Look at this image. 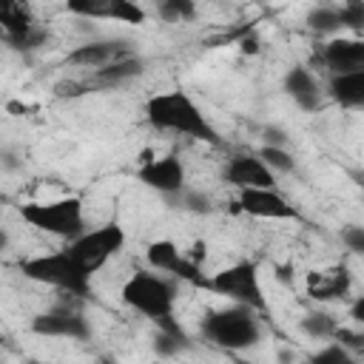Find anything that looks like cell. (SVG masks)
I'll return each mask as SVG.
<instances>
[{
    "instance_id": "cell-1",
    "label": "cell",
    "mask_w": 364,
    "mask_h": 364,
    "mask_svg": "<svg viewBox=\"0 0 364 364\" xmlns=\"http://www.w3.org/2000/svg\"><path fill=\"white\" fill-rule=\"evenodd\" d=\"M145 117L156 131H171V134H182V136H191V139H202V142L219 145L216 128L208 122L202 108L185 91L154 94L145 102Z\"/></svg>"
},
{
    "instance_id": "cell-2",
    "label": "cell",
    "mask_w": 364,
    "mask_h": 364,
    "mask_svg": "<svg viewBox=\"0 0 364 364\" xmlns=\"http://www.w3.org/2000/svg\"><path fill=\"white\" fill-rule=\"evenodd\" d=\"M122 301L134 307L136 313L148 316L162 333L188 338L182 327L173 318V301H176V287L171 279L156 276V273H134L122 284Z\"/></svg>"
},
{
    "instance_id": "cell-3",
    "label": "cell",
    "mask_w": 364,
    "mask_h": 364,
    "mask_svg": "<svg viewBox=\"0 0 364 364\" xmlns=\"http://www.w3.org/2000/svg\"><path fill=\"white\" fill-rule=\"evenodd\" d=\"M202 338L222 347V350H250L262 341V324L256 318V310L245 304H230L222 310H213L202 321Z\"/></svg>"
},
{
    "instance_id": "cell-4",
    "label": "cell",
    "mask_w": 364,
    "mask_h": 364,
    "mask_svg": "<svg viewBox=\"0 0 364 364\" xmlns=\"http://www.w3.org/2000/svg\"><path fill=\"white\" fill-rule=\"evenodd\" d=\"M20 216L31 228L60 236V239H68V242H74L85 233L82 202L77 196H63V199H51V202H26L20 208Z\"/></svg>"
},
{
    "instance_id": "cell-5",
    "label": "cell",
    "mask_w": 364,
    "mask_h": 364,
    "mask_svg": "<svg viewBox=\"0 0 364 364\" xmlns=\"http://www.w3.org/2000/svg\"><path fill=\"white\" fill-rule=\"evenodd\" d=\"M20 273H23L26 279H31V282L68 290L71 296H85V293H88V282H91V276L71 259L68 250H60V253H40V256L23 259V262H20Z\"/></svg>"
},
{
    "instance_id": "cell-6",
    "label": "cell",
    "mask_w": 364,
    "mask_h": 364,
    "mask_svg": "<svg viewBox=\"0 0 364 364\" xmlns=\"http://www.w3.org/2000/svg\"><path fill=\"white\" fill-rule=\"evenodd\" d=\"M205 290H213L216 296H225L233 304H245L250 310H262V313L267 310L264 290H262V282H259L253 262H236L230 267H222L219 273H213L208 279Z\"/></svg>"
},
{
    "instance_id": "cell-7",
    "label": "cell",
    "mask_w": 364,
    "mask_h": 364,
    "mask_svg": "<svg viewBox=\"0 0 364 364\" xmlns=\"http://www.w3.org/2000/svg\"><path fill=\"white\" fill-rule=\"evenodd\" d=\"M125 245V230L117 225V222H108L102 228H94V230H85L80 239L68 242V253L71 259L91 276L97 273L111 256H117Z\"/></svg>"
},
{
    "instance_id": "cell-8",
    "label": "cell",
    "mask_w": 364,
    "mask_h": 364,
    "mask_svg": "<svg viewBox=\"0 0 364 364\" xmlns=\"http://www.w3.org/2000/svg\"><path fill=\"white\" fill-rule=\"evenodd\" d=\"M139 182H145L151 191H159L165 196H176L185 191V168L182 159L176 154L168 156H151V151L142 154L139 159V171H136Z\"/></svg>"
},
{
    "instance_id": "cell-9",
    "label": "cell",
    "mask_w": 364,
    "mask_h": 364,
    "mask_svg": "<svg viewBox=\"0 0 364 364\" xmlns=\"http://www.w3.org/2000/svg\"><path fill=\"white\" fill-rule=\"evenodd\" d=\"M236 210L259 219H299V210L276 188H247L239 191Z\"/></svg>"
},
{
    "instance_id": "cell-10",
    "label": "cell",
    "mask_w": 364,
    "mask_h": 364,
    "mask_svg": "<svg viewBox=\"0 0 364 364\" xmlns=\"http://www.w3.org/2000/svg\"><path fill=\"white\" fill-rule=\"evenodd\" d=\"M31 330L37 336H51V338H88V321L82 313L71 307H54L48 313H40L31 318Z\"/></svg>"
},
{
    "instance_id": "cell-11",
    "label": "cell",
    "mask_w": 364,
    "mask_h": 364,
    "mask_svg": "<svg viewBox=\"0 0 364 364\" xmlns=\"http://www.w3.org/2000/svg\"><path fill=\"white\" fill-rule=\"evenodd\" d=\"M321 63L333 77L364 74V40L336 37L321 48Z\"/></svg>"
},
{
    "instance_id": "cell-12",
    "label": "cell",
    "mask_w": 364,
    "mask_h": 364,
    "mask_svg": "<svg viewBox=\"0 0 364 364\" xmlns=\"http://www.w3.org/2000/svg\"><path fill=\"white\" fill-rule=\"evenodd\" d=\"M225 179L239 188V191H247V188H273L276 185V176L273 171L259 159V154H233L225 165Z\"/></svg>"
},
{
    "instance_id": "cell-13",
    "label": "cell",
    "mask_w": 364,
    "mask_h": 364,
    "mask_svg": "<svg viewBox=\"0 0 364 364\" xmlns=\"http://www.w3.org/2000/svg\"><path fill=\"white\" fill-rule=\"evenodd\" d=\"M122 57H131L128 43L122 40H94V43H82L74 51H68V63L71 65H82V68H105Z\"/></svg>"
},
{
    "instance_id": "cell-14",
    "label": "cell",
    "mask_w": 364,
    "mask_h": 364,
    "mask_svg": "<svg viewBox=\"0 0 364 364\" xmlns=\"http://www.w3.org/2000/svg\"><path fill=\"white\" fill-rule=\"evenodd\" d=\"M350 293V270L344 264H333L324 270L307 273V296L316 301H333L344 299Z\"/></svg>"
},
{
    "instance_id": "cell-15",
    "label": "cell",
    "mask_w": 364,
    "mask_h": 364,
    "mask_svg": "<svg viewBox=\"0 0 364 364\" xmlns=\"http://www.w3.org/2000/svg\"><path fill=\"white\" fill-rule=\"evenodd\" d=\"M284 91L301 111H318V105H321V88H318L316 77L301 65H293L284 74Z\"/></svg>"
},
{
    "instance_id": "cell-16",
    "label": "cell",
    "mask_w": 364,
    "mask_h": 364,
    "mask_svg": "<svg viewBox=\"0 0 364 364\" xmlns=\"http://www.w3.org/2000/svg\"><path fill=\"white\" fill-rule=\"evenodd\" d=\"M330 97L344 108H361L364 111V74L330 77Z\"/></svg>"
},
{
    "instance_id": "cell-17",
    "label": "cell",
    "mask_w": 364,
    "mask_h": 364,
    "mask_svg": "<svg viewBox=\"0 0 364 364\" xmlns=\"http://www.w3.org/2000/svg\"><path fill=\"white\" fill-rule=\"evenodd\" d=\"M0 28H3L6 40H14V37L28 34L34 28L31 9L26 3H3L0 6Z\"/></svg>"
},
{
    "instance_id": "cell-18",
    "label": "cell",
    "mask_w": 364,
    "mask_h": 364,
    "mask_svg": "<svg viewBox=\"0 0 364 364\" xmlns=\"http://www.w3.org/2000/svg\"><path fill=\"white\" fill-rule=\"evenodd\" d=\"M182 250L171 242V239H156V242H151L148 247H145V259H148V264L154 267V270H159V273H171L173 276V270H176V264L182 262Z\"/></svg>"
},
{
    "instance_id": "cell-19",
    "label": "cell",
    "mask_w": 364,
    "mask_h": 364,
    "mask_svg": "<svg viewBox=\"0 0 364 364\" xmlns=\"http://www.w3.org/2000/svg\"><path fill=\"white\" fill-rule=\"evenodd\" d=\"M142 68H145V63L131 54V57H122V60H117V63H111V65L94 71V82H97V85H117V82H122V80H131V77L142 74Z\"/></svg>"
},
{
    "instance_id": "cell-20",
    "label": "cell",
    "mask_w": 364,
    "mask_h": 364,
    "mask_svg": "<svg viewBox=\"0 0 364 364\" xmlns=\"http://www.w3.org/2000/svg\"><path fill=\"white\" fill-rule=\"evenodd\" d=\"M299 327L310 336V338H336V330H338V324H336V318L330 316V313H321V310H313V313H307L301 321H299Z\"/></svg>"
},
{
    "instance_id": "cell-21",
    "label": "cell",
    "mask_w": 364,
    "mask_h": 364,
    "mask_svg": "<svg viewBox=\"0 0 364 364\" xmlns=\"http://www.w3.org/2000/svg\"><path fill=\"white\" fill-rule=\"evenodd\" d=\"M307 26H310L313 31H318V34H333V31H338V28H341L338 9H333V6H318V9H313V11L307 14Z\"/></svg>"
},
{
    "instance_id": "cell-22",
    "label": "cell",
    "mask_w": 364,
    "mask_h": 364,
    "mask_svg": "<svg viewBox=\"0 0 364 364\" xmlns=\"http://www.w3.org/2000/svg\"><path fill=\"white\" fill-rule=\"evenodd\" d=\"M259 159H262L273 173H293V171H296V159H293L284 148L262 145V148H259Z\"/></svg>"
},
{
    "instance_id": "cell-23",
    "label": "cell",
    "mask_w": 364,
    "mask_h": 364,
    "mask_svg": "<svg viewBox=\"0 0 364 364\" xmlns=\"http://www.w3.org/2000/svg\"><path fill=\"white\" fill-rule=\"evenodd\" d=\"M156 14L165 23H182V20H191L196 14V6L191 0H162L156 6Z\"/></svg>"
},
{
    "instance_id": "cell-24",
    "label": "cell",
    "mask_w": 364,
    "mask_h": 364,
    "mask_svg": "<svg viewBox=\"0 0 364 364\" xmlns=\"http://www.w3.org/2000/svg\"><path fill=\"white\" fill-rule=\"evenodd\" d=\"M307 364H358V361H355V355H353L347 347H341V344L336 341V344H327V347H321L318 353H313V355L307 358Z\"/></svg>"
},
{
    "instance_id": "cell-25",
    "label": "cell",
    "mask_w": 364,
    "mask_h": 364,
    "mask_svg": "<svg viewBox=\"0 0 364 364\" xmlns=\"http://www.w3.org/2000/svg\"><path fill=\"white\" fill-rule=\"evenodd\" d=\"M108 6L111 0H68V11L77 17H91V20H108Z\"/></svg>"
},
{
    "instance_id": "cell-26",
    "label": "cell",
    "mask_w": 364,
    "mask_h": 364,
    "mask_svg": "<svg viewBox=\"0 0 364 364\" xmlns=\"http://www.w3.org/2000/svg\"><path fill=\"white\" fill-rule=\"evenodd\" d=\"M108 20H122V23H145V9H139L131 0H111L108 6Z\"/></svg>"
},
{
    "instance_id": "cell-27",
    "label": "cell",
    "mask_w": 364,
    "mask_h": 364,
    "mask_svg": "<svg viewBox=\"0 0 364 364\" xmlns=\"http://www.w3.org/2000/svg\"><path fill=\"white\" fill-rule=\"evenodd\" d=\"M338 20L341 28H353V31H364V3L361 0H350L338 9Z\"/></svg>"
},
{
    "instance_id": "cell-28",
    "label": "cell",
    "mask_w": 364,
    "mask_h": 364,
    "mask_svg": "<svg viewBox=\"0 0 364 364\" xmlns=\"http://www.w3.org/2000/svg\"><path fill=\"white\" fill-rule=\"evenodd\" d=\"M48 40V34H46V28H40V26H34L28 34H23V37H14V40H6L11 48H20V51H28V48H37V46H43Z\"/></svg>"
},
{
    "instance_id": "cell-29",
    "label": "cell",
    "mask_w": 364,
    "mask_h": 364,
    "mask_svg": "<svg viewBox=\"0 0 364 364\" xmlns=\"http://www.w3.org/2000/svg\"><path fill=\"white\" fill-rule=\"evenodd\" d=\"M341 242H344V247H347L350 253L364 256V228H361V225H347V228L341 230Z\"/></svg>"
},
{
    "instance_id": "cell-30",
    "label": "cell",
    "mask_w": 364,
    "mask_h": 364,
    "mask_svg": "<svg viewBox=\"0 0 364 364\" xmlns=\"http://www.w3.org/2000/svg\"><path fill=\"white\" fill-rule=\"evenodd\" d=\"M179 196H182V208L191 210V213H210L213 210L210 208V199L202 196V193H196V191H182Z\"/></svg>"
},
{
    "instance_id": "cell-31",
    "label": "cell",
    "mask_w": 364,
    "mask_h": 364,
    "mask_svg": "<svg viewBox=\"0 0 364 364\" xmlns=\"http://www.w3.org/2000/svg\"><path fill=\"white\" fill-rule=\"evenodd\" d=\"M185 341H188V338H179V336H171V333H162V330H159V336H156V341H154V350H156L159 355H173V353H179V350L185 347Z\"/></svg>"
},
{
    "instance_id": "cell-32",
    "label": "cell",
    "mask_w": 364,
    "mask_h": 364,
    "mask_svg": "<svg viewBox=\"0 0 364 364\" xmlns=\"http://www.w3.org/2000/svg\"><path fill=\"white\" fill-rule=\"evenodd\" d=\"M336 341H338L341 347H347V350H364V336H361V333H353V330H347V327H338V330H336Z\"/></svg>"
},
{
    "instance_id": "cell-33",
    "label": "cell",
    "mask_w": 364,
    "mask_h": 364,
    "mask_svg": "<svg viewBox=\"0 0 364 364\" xmlns=\"http://www.w3.org/2000/svg\"><path fill=\"white\" fill-rule=\"evenodd\" d=\"M262 136H264V145H273V148H284V142H287V134L282 128H273V125H267L262 131Z\"/></svg>"
},
{
    "instance_id": "cell-34",
    "label": "cell",
    "mask_w": 364,
    "mask_h": 364,
    "mask_svg": "<svg viewBox=\"0 0 364 364\" xmlns=\"http://www.w3.org/2000/svg\"><path fill=\"white\" fill-rule=\"evenodd\" d=\"M350 316H353V321H355V324H361V327H364V293H361V296H355V301L350 304Z\"/></svg>"
},
{
    "instance_id": "cell-35",
    "label": "cell",
    "mask_w": 364,
    "mask_h": 364,
    "mask_svg": "<svg viewBox=\"0 0 364 364\" xmlns=\"http://www.w3.org/2000/svg\"><path fill=\"white\" fill-rule=\"evenodd\" d=\"M242 51H245V54H256V51H259V43H256L253 37H242Z\"/></svg>"
},
{
    "instance_id": "cell-36",
    "label": "cell",
    "mask_w": 364,
    "mask_h": 364,
    "mask_svg": "<svg viewBox=\"0 0 364 364\" xmlns=\"http://www.w3.org/2000/svg\"><path fill=\"white\" fill-rule=\"evenodd\" d=\"M97 364H117V361H114V358H105V355H100V358H97Z\"/></svg>"
},
{
    "instance_id": "cell-37",
    "label": "cell",
    "mask_w": 364,
    "mask_h": 364,
    "mask_svg": "<svg viewBox=\"0 0 364 364\" xmlns=\"http://www.w3.org/2000/svg\"><path fill=\"white\" fill-rule=\"evenodd\" d=\"M236 364H247V361H236Z\"/></svg>"
},
{
    "instance_id": "cell-38",
    "label": "cell",
    "mask_w": 364,
    "mask_h": 364,
    "mask_svg": "<svg viewBox=\"0 0 364 364\" xmlns=\"http://www.w3.org/2000/svg\"><path fill=\"white\" fill-rule=\"evenodd\" d=\"M361 185H364V179H361Z\"/></svg>"
}]
</instances>
